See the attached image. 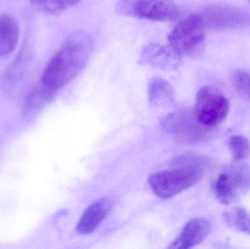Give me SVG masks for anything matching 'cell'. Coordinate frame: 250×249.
I'll use <instances>...</instances> for the list:
<instances>
[{
    "label": "cell",
    "instance_id": "cell-15",
    "mask_svg": "<svg viewBox=\"0 0 250 249\" xmlns=\"http://www.w3.org/2000/svg\"><path fill=\"white\" fill-rule=\"evenodd\" d=\"M228 222L233 225L238 230L250 235V213L242 208L235 209L228 214Z\"/></svg>",
    "mask_w": 250,
    "mask_h": 249
},
{
    "label": "cell",
    "instance_id": "cell-1",
    "mask_svg": "<svg viewBox=\"0 0 250 249\" xmlns=\"http://www.w3.org/2000/svg\"><path fill=\"white\" fill-rule=\"evenodd\" d=\"M93 40L83 32L72 33L50 60L42 73V85L55 93L71 82L87 64Z\"/></svg>",
    "mask_w": 250,
    "mask_h": 249
},
{
    "label": "cell",
    "instance_id": "cell-11",
    "mask_svg": "<svg viewBox=\"0 0 250 249\" xmlns=\"http://www.w3.org/2000/svg\"><path fill=\"white\" fill-rule=\"evenodd\" d=\"M19 29L14 18L0 16V57L11 54L19 41Z\"/></svg>",
    "mask_w": 250,
    "mask_h": 249
},
{
    "label": "cell",
    "instance_id": "cell-17",
    "mask_svg": "<svg viewBox=\"0 0 250 249\" xmlns=\"http://www.w3.org/2000/svg\"></svg>",
    "mask_w": 250,
    "mask_h": 249
},
{
    "label": "cell",
    "instance_id": "cell-13",
    "mask_svg": "<svg viewBox=\"0 0 250 249\" xmlns=\"http://www.w3.org/2000/svg\"><path fill=\"white\" fill-rule=\"evenodd\" d=\"M81 1L82 0H30L37 10L48 15L62 13Z\"/></svg>",
    "mask_w": 250,
    "mask_h": 249
},
{
    "label": "cell",
    "instance_id": "cell-16",
    "mask_svg": "<svg viewBox=\"0 0 250 249\" xmlns=\"http://www.w3.org/2000/svg\"><path fill=\"white\" fill-rule=\"evenodd\" d=\"M232 83L239 92L250 97V73L237 70L232 75Z\"/></svg>",
    "mask_w": 250,
    "mask_h": 249
},
{
    "label": "cell",
    "instance_id": "cell-7",
    "mask_svg": "<svg viewBox=\"0 0 250 249\" xmlns=\"http://www.w3.org/2000/svg\"><path fill=\"white\" fill-rule=\"evenodd\" d=\"M250 188V166L245 163H236L221 174L215 184L217 198L223 205L231 204L240 191Z\"/></svg>",
    "mask_w": 250,
    "mask_h": 249
},
{
    "label": "cell",
    "instance_id": "cell-14",
    "mask_svg": "<svg viewBox=\"0 0 250 249\" xmlns=\"http://www.w3.org/2000/svg\"><path fill=\"white\" fill-rule=\"evenodd\" d=\"M229 149L234 162L246 159L250 154V142L242 135H234L229 140Z\"/></svg>",
    "mask_w": 250,
    "mask_h": 249
},
{
    "label": "cell",
    "instance_id": "cell-6",
    "mask_svg": "<svg viewBox=\"0 0 250 249\" xmlns=\"http://www.w3.org/2000/svg\"><path fill=\"white\" fill-rule=\"evenodd\" d=\"M206 29L224 31L250 26V13L245 9L228 4H211L201 13Z\"/></svg>",
    "mask_w": 250,
    "mask_h": 249
},
{
    "label": "cell",
    "instance_id": "cell-10",
    "mask_svg": "<svg viewBox=\"0 0 250 249\" xmlns=\"http://www.w3.org/2000/svg\"><path fill=\"white\" fill-rule=\"evenodd\" d=\"M111 209V203L108 198H101L92 203L83 212L76 230L82 235L93 232L104 222Z\"/></svg>",
    "mask_w": 250,
    "mask_h": 249
},
{
    "label": "cell",
    "instance_id": "cell-4",
    "mask_svg": "<svg viewBox=\"0 0 250 249\" xmlns=\"http://www.w3.org/2000/svg\"><path fill=\"white\" fill-rule=\"evenodd\" d=\"M116 12L120 16L151 21H169L179 16L173 0H118Z\"/></svg>",
    "mask_w": 250,
    "mask_h": 249
},
{
    "label": "cell",
    "instance_id": "cell-2",
    "mask_svg": "<svg viewBox=\"0 0 250 249\" xmlns=\"http://www.w3.org/2000/svg\"><path fill=\"white\" fill-rule=\"evenodd\" d=\"M174 166L171 171L156 172L148 178L151 190L159 198L174 197L197 184L204 175L206 162L198 156H182Z\"/></svg>",
    "mask_w": 250,
    "mask_h": 249
},
{
    "label": "cell",
    "instance_id": "cell-3",
    "mask_svg": "<svg viewBox=\"0 0 250 249\" xmlns=\"http://www.w3.org/2000/svg\"><path fill=\"white\" fill-rule=\"evenodd\" d=\"M205 29L199 13H191L170 32L169 45L182 57H197L204 48Z\"/></svg>",
    "mask_w": 250,
    "mask_h": 249
},
{
    "label": "cell",
    "instance_id": "cell-5",
    "mask_svg": "<svg viewBox=\"0 0 250 249\" xmlns=\"http://www.w3.org/2000/svg\"><path fill=\"white\" fill-rule=\"evenodd\" d=\"M229 111L226 95L212 86H204L197 93L194 115L205 127H214L223 122Z\"/></svg>",
    "mask_w": 250,
    "mask_h": 249
},
{
    "label": "cell",
    "instance_id": "cell-9",
    "mask_svg": "<svg viewBox=\"0 0 250 249\" xmlns=\"http://www.w3.org/2000/svg\"><path fill=\"white\" fill-rule=\"evenodd\" d=\"M211 231V225L207 219L195 218L185 225L176 241L168 249H188L199 245L208 236Z\"/></svg>",
    "mask_w": 250,
    "mask_h": 249
},
{
    "label": "cell",
    "instance_id": "cell-12",
    "mask_svg": "<svg viewBox=\"0 0 250 249\" xmlns=\"http://www.w3.org/2000/svg\"><path fill=\"white\" fill-rule=\"evenodd\" d=\"M148 98L153 106H166L174 101V91L171 85L164 79L153 77L148 83Z\"/></svg>",
    "mask_w": 250,
    "mask_h": 249
},
{
    "label": "cell",
    "instance_id": "cell-8",
    "mask_svg": "<svg viewBox=\"0 0 250 249\" xmlns=\"http://www.w3.org/2000/svg\"><path fill=\"white\" fill-rule=\"evenodd\" d=\"M182 58V56L170 45L150 43L143 50L139 64H148L163 71H172L179 68Z\"/></svg>",
    "mask_w": 250,
    "mask_h": 249
}]
</instances>
